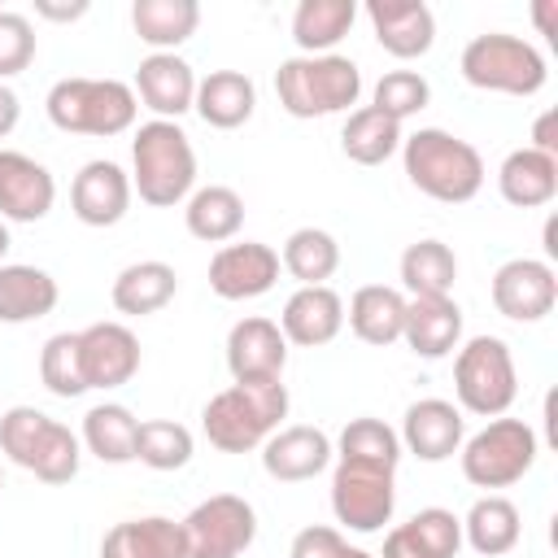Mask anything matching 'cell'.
I'll return each mask as SVG.
<instances>
[{
  "mask_svg": "<svg viewBox=\"0 0 558 558\" xmlns=\"http://www.w3.org/2000/svg\"><path fill=\"white\" fill-rule=\"evenodd\" d=\"M283 418H288L283 379H235L231 388L205 401L201 432L218 453H248V449H262Z\"/></svg>",
  "mask_w": 558,
  "mask_h": 558,
  "instance_id": "obj_1",
  "label": "cell"
},
{
  "mask_svg": "<svg viewBox=\"0 0 558 558\" xmlns=\"http://www.w3.org/2000/svg\"><path fill=\"white\" fill-rule=\"evenodd\" d=\"M279 266H283L301 288L327 283V279L340 270V244H336V235L323 231V227H296V231L283 240Z\"/></svg>",
  "mask_w": 558,
  "mask_h": 558,
  "instance_id": "obj_37",
  "label": "cell"
},
{
  "mask_svg": "<svg viewBox=\"0 0 558 558\" xmlns=\"http://www.w3.org/2000/svg\"><path fill=\"white\" fill-rule=\"evenodd\" d=\"M9 244H13V240H9V227H4V218H0V262H4V253H9Z\"/></svg>",
  "mask_w": 558,
  "mask_h": 558,
  "instance_id": "obj_49",
  "label": "cell"
},
{
  "mask_svg": "<svg viewBox=\"0 0 558 558\" xmlns=\"http://www.w3.org/2000/svg\"><path fill=\"white\" fill-rule=\"evenodd\" d=\"M331 458H336L331 436L323 427H310V423L279 427L262 445V471L279 484H305V480L323 475L331 466Z\"/></svg>",
  "mask_w": 558,
  "mask_h": 558,
  "instance_id": "obj_18",
  "label": "cell"
},
{
  "mask_svg": "<svg viewBox=\"0 0 558 558\" xmlns=\"http://www.w3.org/2000/svg\"><path fill=\"white\" fill-rule=\"evenodd\" d=\"M462 549V519L445 506H427L405 523L388 527L379 558H458Z\"/></svg>",
  "mask_w": 558,
  "mask_h": 558,
  "instance_id": "obj_24",
  "label": "cell"
},
{
  "mask_svg": "<svg viewBox=\"0 0 558 558\" xmlns=\"http://www.w3.org/2000/svg\"><path fill=\"white\" fill-rule=\"evenodd\" d=\"M536 453H541V440H536L532 423L501 414V418H488L475 436L462 440L458 462H462L466 484H475V488H510L536 466Z\"/></svg>",
  "mask_w": 558,
  "mask_h": 558,
  "instance_id": "obj_9",
  "label": "cell"
},
{
  "mask_svg": "<svg viewBox=\"0 0 558 558\" xmlns=\"http://www.w3.org/2000/svg\"><path fill=\"white\" fill-rule=\"evenodd\" d=\"M458 70L471 87L480 92H501V96H536L549 78L545 52L523 39V35H506V31H484L475 35L462 57Z\"/></svg>",
  "mask_w": 558,
  "mask_h": 558,
  "instance_id": "obj_7",
  "label": "cell"
},
{
  "mask_svg": "<svg viewBox=\"0 0 558 558\" xmlns=\"http://www.w3.org/2000/svg\"><path fill=\"white\" fill-rule=\"evenodd\" d=\"M39 379L61 401L87 392L83 366H78V331H57V336L44 340V349H39Z\"/></svg>",
  "mask_w": 558,
  "mask_h": 558,
  "instance_id": "obj_40",
  "label": "cell"
},
{
  "mask_svg": "<svg viewBox=\"0 0 558 558\" xmlns=\"http://www.w3.org/2000/svg\"><path fill=\"white\" fill-rule=\"evenodd\" d=\"M275 96L279 109L292 118H327V113H353L362 96V70L353 57L318 52V57H288L275 70Z\"/></svg>",
  "mask_w": 558,
  "mask_h": 558,
  "instance_id": "obj_4",
  "label": "cell"
},
{
  "mask_svg": "<svg viewBox=\"0 0 558 558\" xmlns=\"http://www.w3.org/2000/svg\"><path fill=\"white\" fill-rule=\"evenodd\" d=\"M100 558H187V536L179 519L140 514L113 523L100 536Z\"/></svg>",
  "mask_w": 558,
  "mask_h": 558,
  "instance_id": "obj_25",
  "label": "cell"
},
{
  "mask_svg": "<svg viewBox=\"0 0 558 558\" xmlns=\"http://www.w3.org/2000/svg\"><path fill=\"white\" fill-rule=\"evenodd\" d=\"M0 453L44 484H70L83 462V440L52 414L13 405L0 414Z\"/></svg>",
  "mask_w": 558,
  "mask_h": 558,
  "instance_id": "obj_6",
  "label": "cell"
},
{
  "mask_svg": "<svg viewBox=\"0 0 558 558\" xmlns=\"http://www.w3.org/2000/svg\"><path fill=\"white\" fill-rule=\"evenodd\" d=\"M493 310L510 323H541L558 301V275L545 257H510L488 283Z\"/></svg>",
  "mask_w": 558,
  "mask_h": 558,
  "instance_id": "obj_12",
  "label": "cell"
},
{
  "mask_svg": "<svg viewBox=\"0 0 558 558\" xmlns=\"http://www.w3.org/2000/svg\"><path fill=\"white\" fill-rule=\"evenodd\" d=\"M353 17H357L353 0H301L296 13H292V39L305 57L331 52L349 35Z\"/></svg>",
  "mask_w": 558,
  "mask_h": 558,
  "instance_id": "obj_36",
  "label": "cell"
},
{
  "mask_svg": "<svg viewBox=\"0 0 558 558\" xmlns=\"http://www.w3.org/2000/svg\"><path fill=\"white\" fill-rule=\"evenodd\" d=\"M331 558H375V554H366V549H357V545H349V541H344V545H340Z\"/></svg>",
  "mask_w": 558,
  "mask_h": 558,
  "instance_id": "obj_48",
  "label": "cell"
},
{
  "mask_svg": "<svg viewBox=\"0 0 558 558\" xmlns=\"http://www.w3.org/2000/svg\"><path fill=\"white\" fill-rule=\"evenodd\" d=\"M187 558H240L257 541V510L240 493H214L187 510Z\"/></svg>",
  "mask_w": 558,
  "mask_h": 558,
  "instance_id": "obj_11",
  "label": "cell"
},
{
  "mask_svg": "<svg viewBox=\"0 0 558 558\" xmlns=\"http://www.w3.org/2000/svg\"><path fill=\"white\" fill-rule=\"evenodd\" d=\"M192 432L174 418H144L140 423V436H135V458L153 471H179L192 462Z\"/></svg>",
  "mask_w": 558,
  "mask_h": 558,
  "instance_id": "obj_39",
  "label": "cell"
},
{
  "mask_svg": "<svg viewBox=\"0 0 558 558\" xmlns=\"http://www.w3.org/2000/svg\"><path fill=\"white\" fill-rule=\"evenodd\" d=\"M183 222H187V235H196L205 244H231L244 227V196L227 183L196 187L183 201Z\"/></svg>",
  "mask_w": 558,
  "mask_h": 558,
  "instance_id": "obj_32",
  "label": "cell"
},
{
  "mask_svg": "<svg viewBox=\"0 0 558 558\" xmlns=\"http://www.w3.org/2000/svg\"><path fill=\"white\" fill-rule=\"evenodd\" d=\"M401 166H405V179L440 205H466L471 196H480L488 174L480 148L445 126H418L414 135H405Z\"/></svg>",
  "mask_w": 558,
  "mask_h": 558,
  "instance_id": "obj_2",
  "label": "cell"
},
{
  "mask_svg": "<svg viewBox=\"0 0 558 558\" xmlns=\"http://www.w3.org/2000/svg\"><path fill=\"white\" fill-rule=\"evenodd\" d=\"M57 205V179L44 161L17 148H0V218L39 222Z\"/></svg>",
  "mask_w": 558,
  "mask_h": 558,
  "instance_id": "obj_16",
  "label": "cell"
},
{
  "mask_svg": "<svg viewBox=\"0 0 558 558\" xmlns=\"http://www.w3.org/2000/svg\"><path fill=\"white\" fill-rule=\"evenodd\" d=\"M0 488H4V471H0Z\"/></svg>",
  "mask_w": 558,
  "mask_h": 558,
  "instance_id": "obj_50",
  "label": "cell"
},
{
  "mask_svg": "<svg viewBox=\"0 0 558 558\" xmlns=\"http://www.w3.org/2000/svg\"><path fill=\"white\" fill-rule=\"evenodd\" d=\"M401 340L414 357L440 362L462 344V310L453 296H405Z\"/></svg>",
  "mask_w": 558,
  "mask_h": 558,
  "instance_id": "obj_23",
  "label": "cell"
},
{
  "mask_svg": "<svg viewBox=\"0 0 558 558\" xmlns=\"http://www.w3.org/2000/svg\"><path fill=\"white\" fill-rule=\"evenodd\" d=\"M427 100H432V83H427L418 70H388V74L375 83V92H371V105H375L379 113H388L392 122H405V118L423 113Z\"/></svg>",
  "mask_w": 558,
  "mask_h": 558,
  "instance_id": "obj_42",
  "label": "cell"
},
{
  "mask_svg": "<svg viewBox=\"0 0 558 558\" xmlns=\"http://www.w3.org/2000/svg\"><path fill=\"white\" fill-rule=\"evenodd\" d=\"M135 436H140V418L122 405V401H100L83 414V449L109 466H122V462H135Z\"/></svg>",
  "mask_w": 558,
  "mask_h": 558,
  "instance_id": "obj_33",
  "label": "cell"
},
{
  "mask_svg": "<svg viewBox=\"0 0 558 558\" xmlns=\"http://www.w3.org/2000/svg\"><path fill=\"white\" fill-rule=\"evenodd\" d=\"M554 122H558V113H554V109H545V113L536 118V126H532V144H527V148L558 157V135H554Z\"/></svg>",
  "mask_w": 558,
  "mask_h": 558,
  "instance_id": "obj_46",
  "label": "cell"
},
{
  "mask_svg": "<svg viewBox=\"0 0 558 558\" xmlns=\"http://www.w3.org/2000/svg\"><path fill=\"white\" fill-rule=\"evenodd\" d=\"M135 100L166 122H179L196 100V70L179 52H148L131 83Z\"/></svg>",
  "mask_w": 558,
  "mask_h": 558,
  "instance_id": "obj_20",
  "label": "cell"
},
{
  "mask_svg": "<svg viewBox=\"0 0 558 558\" xmlns=\"http://www.w3.org/2000/svg\"><path fill=\"white\" fill-rule=\"evenodd\" d=\"M458 279V257L445 240H414L401 253V283L410 296H449Z\"/></svg>",
  "mask_w": 558,
  "mask_h": 558,
  "instance_id": "obj_38",
  "label": "cell"
},
{
  "mask_svg": "<svg viewBox=\"0 0 558 558\" xmlns=\"http://www.w3.org/2000/svg\"><path fill=\"white\" fill-rule=\"evenodd\" d=\"M523 536V519H519V506L501 493H484L471 501L466 519H462V541L480 554V558H501L519 545Z\"/></svg>",
  "mask_w": 558,
  "mask_h": 558,
  "instance_id": "obj_31",
  "label": "cell"
},
{
  "mask_svg": "<svg viewBox=\"0 0 558 558\" xmlns=\"http://www.w3.org/2000/svg\"><path fill=\"white\" fill-rule=\"evenodd\" d=\"M17 118H22V100H17V92H13L9 83H0V140L13 135Z\"/></svg>",
  "mask_w": 558,
  "mask_h": 558,
  "instance_id": "obj_47",
  "label": "cell"
},
{
  "mask_svg": "<svg viewBox=\"0 0 558 558\" xmlns=\"http://www.w3.org/2000/svg\"><path fill=\"white\" fill-rule=\"evenodd\" d=\"M61 301V288L48 270L26 262H0V323H35L48 318Z\"/></svg>",
  "mask_w": 558,
  "mask_h": 558,
  "instance_id": "obj_28",
  "label": "cell"
},
{
  "mask_svg": "<svg viewBox=\"0 0 558 558\" xmlns=\"http://www.w3.org/2000/svg\"><path fill=\"white\" fill-rule=\"evenodd\" d=\"M331 449H336V458H366V462H388V466L401 462V440H397V432H392L384 418H371V414L349 418Z\"/></svg>",
  "mask_w": 558,
  "mask_h": 558,
  "instance_id": "obj_41",
  "label": "cell"
},
{
  "mask_svg": "<svg viewBox=\"0 0 558 558\" xmlns=\"http://www.w3.org/2000/svg\"><path fill=\"white\" fill-rule=\"evenodd\" d=\"M192 109L201 113L205 126L214 131H235L253 118L257 109V87L244 70H209L205 78H196V100Z\"/></svg>",
  "mask_w": 558,
  "mask_h": 558,
  "instance_id": "obj_26",
  "label": "cell"
},
{
  "mask_svg": "<svg viewBox=\"0 0 558 558\" xmlns=\"http://www.w3.org/2000/svg\"><path fill=\"white\" fill-rule=\"evenodd\" d=\"M453 392L458 410L475 418H501L519 397L514 353L501 336H471L453 353Z\"/></svg>",
  "mask_w": 558,
  "mask_h": 558,
  "instance_id": "obj_8",
  "label": "cell"
},
{
  "mask_svg": "<svg viewBox=\"0 0 558 558\" xmlns=\"http://www.w3.org/2000/svg\"><path fill=\"white\" fill-rule=\"evenodd\" d=\"M279 253L262 240H235V244H222L214 257H209V288L214 296L222 301H253V296H266L275 283H279Z\"/></svg>",
  "mask_w": 558,
  "mask_h": 558,
  "instance_id": "obj_13",
  "label": "cell"
},
{
  "mask_svg": "<svg viewBox=\"0 0 558 558\" xmlns=\"http://www.w3.org/2000/svg\"><path fill=\"white\" fill-rule=\"evenodd\" d=\"M131 26L153 52H174L179 44H187L196 35L201 4L196 0H135Z\"/></svg>",
  "mask_w": 558,
  "mask_h": 558,
  "instance_id": "obj_34",
  "label": "cell"
},
{
  "mask_svg": "<svg viewBox=\"0 0 558 558\" xmlns=\"http://www.w3.org/2000/svg\"><path fill=\"white\" fill-rule=\"evenodd\" d=\"M340 545H344L340 527H327V523H310V527H301V532L292 536V549H288V558H331Z\"/></svg>",
  "mask_w": 558,
  "mask_h": 558,
  "instance_id": "obj_44",
  "label": "cell"
},
{
  "mask_svg": "<svg viewBox=\"0 0 558 558\" xmlns=\"http://www.w3.org/2000/svg\"><path fill=\"white\" fill-rule=\"evenodd\" d=\"M397 510V466L366 458H336L331 471V514L349 532H384Z\"/></svg>",
  "mask_w": 558,
  "mask_h": 558,
  "instance_id": "obj_10",
  "label": "cell"
},
{
  "mask_svg": "<svg viewBox=\"0 0 558 558\" xmlns=\"http://www.w3.org/2000/svg\"><path fill=\"white\" fill-rule=\"evenodd\" d=\"M401 453H414L418 462H445L462 449L466 440V418L453 401L445 397H423L414 405H405L401 414Z\"/></svg>",
  "mask_w": 558,
  "mask_h": 558,
  "instance_id": "obj_15",
  "label": "cell"
},
{
  "mask_svg": "<svg viewBox=\"0 0 558 558\" xmlns=\"http://www.w3.org/2000/svg\"><path fill=\"white\" fill-rule=\"evenodd\" d=\"M131 196H135L131 192V174L118 161H109V157L87 161L74 174V183H70V209H74V218L83 227H113V222H122L126 209H131Z\"/></svg>",
  "mask_w": 558,
  "mask_h": 558,
  "instance_id": "obj_17",
  "label": "cell"
},
{
  "mask_svg": "<svg viewBox=\"0 0 558 558\" xmlns=\"http://www.w3.org/2000/svg\"><path fill=\"white\" fill-rule=\"evenodd\" d=\"M366 22L375 44L397 61L427 57L436 44V17L423 0H366Z\"/></svg>",
  "mask_w": 558,
  "mask_h": 558,
  "instance_id": "obj_19",
  "label": "cell"
},
{
  "mask_svg": "<svg viewBox=\"0 0 558 558\" xmlns=\"http://www.w3.org/2000/svg\"><path fill=\"white\" fill-rule=\"evenodd\" d=\"M344 323L349 331L362 340V344H375V349H388L401 340V323H405V296L388 283H366L349 296V310H344Z\"/></svg>",
  "mask_w": 558,
  "mask_h": 558,
  "instance_id": "obj_30",
  "label": "cell"
},
{
  "mask_svg": "<svg viewBox=\"0 0 558 558\" xmlns=\"http://www.w3.org/2000/svg\"><path fill=\"white\" fill-rule=\"evenodd\" d=\"M131 192L153 209H174L196 192V148L179 122L153 118L131 135Z\"/></svg>",
  "mask_w": 558,
  "mask_h": 558,
  "instance_id": "obj_3",
  "label": "cell"
},
{
  "mask_svg": "<svg viewBox=\"0 0 558 558\" xmlns=\"http://www.w3.org/2000/svg\"><path fill=\"white\" fill-rule=\"evenodd\" d=\"M179 292V275L170 262H157V257H144V262H131L118 270L113 288H109V301L118 314L126 318H148L157 310H166Z\"/></svg>",
  "mask_w": 558,
  "mask_h": 558,
  "instance_id": "obj_27",
  "label": "cell"
},
{
  "mask_svg": "<svg viewBox=\"0 0 558 558\" xmlns=\"http://www.w3.org/2000/svg\"><path fill=\"white\" fill-rule=\"evenodd\" d=\"M497 192L514 209H541L558 196V157L536 153V148H514L506 153L497 170Z\"/></svg>",
  "mask_w": 558,
  "mask_h": 558,
  "instance_id": "obj_29",
  "label": "cell"
},
{
  "mask_svg": "<svg viewBox=\"0 0 558 558\" xmlns=\"http://www.w3.org/2000/svg\"><path fill=\"white\" fill-rule=\"evenodd\" d=\"M78 366L87 388H122L140 371V340L126 323H92L78 331Z\"/></svg>",
  "mask_w": 558,
  "mask_h": 558,
  "instance_id": "obj_14",
  "label": "cell"
},
{
  "mask_svg": "<svg viewBox=\"0 0 558 558\" xmlns=\"http://www.w3.org/2000/svg\"><path fill=\"white\" fill-rule=\"evenodd\" d=\"M401 122H392L388 113H379L375 105H362L344 118L340 126V153L357 166H384L392 153H401Z\"/></svg>",
  "mask_w": 558,
  "mask_h": 558,
  "instance_id": "obj_35",
  "label": "cell"
},
{
  "mask_svg": "<svg viewBox=\"0 0 558 558\" xmlns=\"http://www.w3.org/2000/svg\"><path fill=\"white\" fill-rule=\"evenodd\" d=\"M48 122L65 135H96V140H113L122 131L135 126L140 100L131 92V83L122 78H57L44 96Z\"/></svg>",
  "mask_w": 558,
  "mask_h": 558,
  "instance_id": "obj_5",
  "label": "cell"
},
{
  "mask_svg": "<svg viewBox=\"0 0 558 558\" xmlns=\"http://www.w3.org/2000/svg\"><path fill=\"white\" fill-rule=\"evenodd\" d=\"M288 366V340L275 318L248 314L227 331V371L231 379H279Z\"/></svg>",
  "mask_w": 558,
  "mask_h": 558,
  "instance_id": "obj_22",
  "label": "cell"
},
{
  "mask_svg": "<svg viewBox=\"0 0 558 558\" xmlns=\"http://www.w3.org/2000/svg\"><path fill=\"white\" fill-rule=\"evenodd\" d=\"M87 13V0H35V17L48 22H78Z\"/></svg>",
  "mask_w": 558,
  "mask_h": 558,
  "instance_id": "obj_45",
  "label": "cell"
},
{
  "mask_svg": "<svg viewBox=\"0 0 558 558\" xmlns=\"http://www.w3.org/2000/svg\"><path fill=\"white\" fill-rule=\"evenodd\" d=\"M340 327H344V301H340V292L331 283L296 288L283 301L279 331L296 349H323V344H331L340 336Z\"/></svg>",
  "mask_w": 558,
  "mask_h": 558,
  "instance_id": "obj_21",
  "label": "cell"
},
{
  "mask_svg": "<svg viewBox=\"0 0 558 558\" xmlns=\"http://www.w3.org/2000/svg\"><path fill=\"white\" fill-rule=\"evenodd\" d=\"M35 61V26L17 9H0V83Z\"/></svg>",
  "mask_w": 558,
  "mask_h": 558,
  "instance_id": "obj_43",
  "label": "cell"
}]
</instances>
